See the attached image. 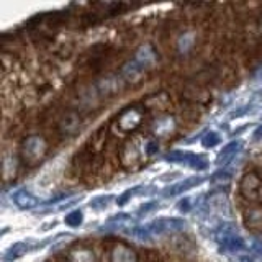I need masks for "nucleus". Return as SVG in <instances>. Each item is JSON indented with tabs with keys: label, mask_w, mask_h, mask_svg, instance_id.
Returning <instances> with one entry per match:
<instances>
[{
	"label": "nucleus",
	"mask_w": 262,
	"mask_h": 262,
	"mask_svg": "<svg viewBox=\"0 0 262 262\" xmlns=\"http://www.w3.org/2000/svg\"><path fill=\"white\" fill-rule=\"evenodd\" d=\"M108 202H110V196H108V195H106V196H98V199H95V200L90 202V207H94V208H97V210H100V208L106 207V205H108Z\"/></svg>",
	"instance_id": "obj_15"
},
{
	"label": "nucleus",
	"mask_w": 262,
	"mask_h": 262,
	"mask_svg": "<svg viewBox=\"0 0 262 262\" xmlns=\"http://www.w3.org/2000/svg\"><path fill=\"white\" fill-rule=\"evenodd\" d=\"M260 180L256 174H249L243 179V184H241V192L244 196H248L251 200H257L259 199V193H260Z\"/></svg>",
	"instance_id": "obj_5"
},
{
	"label": "nucleus",
	"mask_w": 262,
	"mask_h": 262,
	"mask_svg": "<svg viewBox=\"0 0 262 262\" xmlns=\"http://www.w3.org/2000/svg\"><path fill=\"white\" fill-rule=\"evenodd\" d=\"M46 152V143L43 138L39 136H30L27 141L23 143V149H21V154L25 161L28 164H36L41 161V158L45 156Z\"/></svg>",
	"instance_id": "obj_1"
},
{
	"label": "nucleus",
	"mask_w": 262,
	"mask_h": 262,
	"mask_svg": "<svg viewBox=\"0 0 262 262\" xmlns=\"http://www.w3.org/2000/svg\"><path fill=\"white\" fill-rule=\"evenodd\" d=\"M28 251V246L25 244V243H16L15 246H12L10 251L7 252V259H16V257H20L23 256L25 252Z\"/></svg>",
	"instance_id": "obj_11"
},
{
	"label": "nucleus",
	"mask_w": 262,
	"mask_h": 262,
	"mask_svg": "<svg viewBox=\"0 0 262 262\" xmlns=\"http://www.w3.org/2000/svg\"><path fill=\"white\" fill-rule=\"evenodd\" d=\"M185 226V221L184 220H179V218H159V220H154L147 225V231L151 233V236H159L164 233H170V231H179Z\"/></svg>",
	"instance_id": "obj_2"
},
{
	"label": "nucleus",
	"mask_w": 262,
	"mask_h": 262,
	"mask_svg": "<svg viewBox=\"0 0 262 262\" xmlns=\"http://www.w3.org/2000/svg\"><path fill=\"white\" fill-rule=\"evenodd\" d=\"M254 136H256V138H260V136H262V126H260V128L257 129V133L254 135Z\"/></svg>",
	"instance_id": "obj_16"
},
{
	"label": "nucleus",
	"mask_w": 262,
	"mask_h": 262,
	"mask_svg": "<svg viewBox=\"0 0 262 262\" xmlns=\"http://www.w3.org/2000/svg\"><path fill=\"white\" fill-rule=\"evenodd\" d=\"M66 223H68L69 226H79L82 223V213L79 210L69 213V215L66 216Z\"/></svg>",
	"instance_id": "obj_13"
},
{
	"label": "nucleus",
	"mask_w": 262,
	"mask_h": 262,
	"mask_svg": "<svg viewBox=\"0 0 262 262\" xmlns=\"http://www.w3.org/2000/svg\"><path fill=\"white\" fill-rule=\"evenodd\" d=\"M71 262H94V256L89 251H76L71 254Z\"/></svg>",
	"instance_id": "obj_12"
},
{
	"label": "nucleus",
	"mask_w": 262,
	"mask_h": 262,
	"mask_svg": "<svg viewBox=\"0 0 262 262\" xmlns=\"http://www.w3.org/2000/svg\"><path fill=\"white\" fill-rule=\"evenodd\" d=\"M167 161L172 162H182L187 166L195 167V169H205L207 167V161H203L200 156H195L192 152H184V151H172L167 154Z\"/></svg>",
	"instance_id": "obj_3"
},
{
	"label": "nucleus",
	"mask_w": 262,
	"mask_h": 262,
	"mask_svg": "<svg viewBox=\"0 0 262 262\" xmlns=\"http://www.w3.org/2000/svg\"><path fill=\"white\" fill-rule=\"evenodd\" d=\"M221 249L223 251H231V252H239L244 249V241L241 239V236L236 231L231 229H225L223 234H221Z\"/></svg>",
	"instance_id": "obj_4"
},
{
	"label": "nucleus",
	"mask_w": 262,
	"mask_h": 262,
	"mask_svg": "<svg viewBox=\"0 0 262 262\" xmlns=\"http://www.w3.org/2000/svg\"><path fill=\"white\" fill-rule=\"evenodd\" d=\"M112 262H136V256L129 248L118 246L112 252Z\"/></svg>",
	"instance_id": "obj_7"
},
{
	"label": "nucleus",
	"mask_w": 262,
	"mask_h": 262,
	"mask_svg": "<svg viewBox=\"0 0 262 262\" xmlns=\"http://www.w3.org/2000/svg\"><path fill=\"white\" fill-rule=\"evenodd\" d=\"M12 200L13 203L16 205L18 208L21 210H30V208H35L38 207V199L35 195H31L30 192L27 190H16L13 195H12Z\"/></svg>",
	"instance_id": "obj_6"
},
{
	"label": "nucleus",
	"mask_w": 262,
	"mask_h": 262,
	"mask_svg": "<svg viewBox=\"0 0 262 262\" xmlns=\"http://www.w3.org/2000/svg\"><path fill=\"white\" fill-rule=\"evenodd\" d=\"M200 177H192V179H187L185 182H182L180 185H177L176 188H172V195H179V193H182V192H185V190H188V188H192L195 184H199L200 182Z\"/></svg>",
	"instance_id": "obj_10"
},
{
	"label": "nucleus",
	"mask_w": 262,
	"mask_h": 262,
	"mask_svg": "<svg viewBox=\"0 0 262 262\" xmlns=\"http://www.w3.org/2000/svg\"><path fill=\"white\" fill-rule=\"evenodd\" d=\"M80 125V120L76 113H71L68 117H64L62 123H61V129L64 133H76V129L79 128Z\"/></svg>",
	"instance_id": "obj_8"
},
{
	"label": "nucleus",
	"mask_w": 262,
	"mask_h": 262,
	"mask_svg": "<svg viewBox=\"0 0 262 262\" xmlns=\"http://www.w3.org/2000/svg\"><path fill=\"white\" fill-rule=\"evenodd\" d=\"M220 143V136L215 133V131H210L208 135H205V138L202 139V144L203 146H207V147H210V146H215V144H218Z\"/></svg>",
	"instance_id": "obj_14"
},
{
	"label": "nucleus",
	"mask_w": 262,
	"mask_h": 262,
	"mask_svg": "<svg viewBox=\"0 0 262 262\" xmlns=\"http://www.w3.org/2000/svg\"><path fill=\"white\" fill-rule=\"evenodd\" d=\"M241 147V143L239 141H233V143H229L223 151L220 152V159H218V164H221V162H228L229 159L233 158V156L236 154V151L239 149Z\"/></svg>",
	"instance_id": "obj_9"
}]
</instances>
